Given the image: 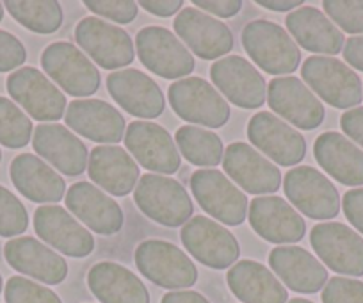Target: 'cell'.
Listing matches in <instances>:
<instances>
[{"label": "cell", "instance_id": "cell-41", "mask_svg": "<svg viewBox=\"0 0 363 303\" xmlns=\"http://www.w3.org/2000/svg\"><path fill=\"white\" fill-rule=\"evenodd\" d=\"M323 303H363V282L333 277L323 291Z\"/></svg>", "mask_w": 363, "mask_h": 303}, {"label": "cell", "instance_id": "cell-51", "mask_svg": "<svg viewBox=\"0 0 363 303\" xmlns=\"http://www.w3.org/2000/svg\"><path fill=\"white\" fill-rule=\"evenodd\" d=\"M2 18H4V6L0 4V22H2Z\"/></svg>", "mask_w": 363, "mask_h": 303}, {"label": "cell", "instance_id": "cell-11", "mask_svg": "<svg viewBox=\"0 0 363 303\" xmlns=\"http://www.w3.org/2000/svg\"><path fill=\"white\" fill-rule=\"evenodd\" d=\"M75 41L82 52L106 70L123 68L135 57L134 43L127 31L96 16H87L77 23Z\"/></svg>", "mask_w": 363, "mask_h": 303}, {"label": "cell", "instance_id": "cell-37", "mask_svg": "<svg viewBox=\"0 0 363 303\" xmlns=\"http://www.w3.org/2000/svg\"><path fill=\"white\" fill-rule=\"evenodd\" d=\"M29 226V214L22 202L4 186H0V236L15 238Z\"/></svg>", "mask_w": 363, "mask_h": 303}, {"label": "cell", "instance_id": "cell-35", "mask_svg": "<svg viewBox=\"0 0 363 303\" xmlns=\"http://www.w3.org/2000/svg\"><path fill=\"white\" fill-rule=\"evenodd\" d=\"M4 8L20 26L33 33L52 34L62 26V9L54 0H8Z\"/></svg>", "mask_w": 363, "mask_h": 303}, {"label": "cell", "instance_id": "cell-16", "mask_svg": "<svg viewBox=\"0 0 363 303\" xmlns=\"http://www.w3.org/2000/svg\"><path fill=\"white\" fill-rule=\"evenodd\" d=\"M267 102L278 118L303 131L320 127L326 116L323 102L298 77H277L269 82Z\"/></svg>", "mask_w": 363, "mask_h": 303}, {"label": "cell", "instance_id": "cell-3", "mask_svg": "<svg viewBox=\"0 0 363 303\" xmlns=\"http://www.w3.org/2000/svg\"><path fill=\"white\" fill-rule=\"evenodd\" d=\"M135 205L150 219L164 226L186 225L193 216V200L178 180L155 173L139 177Z\"/></svg>", "mask_w": 363, "mask_h": 303}, {"label": "cell", "instance_id": "cell-25", "mask_svg": "<svg viewBox=\"0 0 363 303\" xmlns=\"http://www.w3.org/2000/svg\"><path fill=\"white\" fill-rule=\"evenodd\" d=\"M34 152L68 177H79L87 168V148L68 127L59 123L38 125L33 136Z\"/></svg>", "mask_w": 363, "mask_h": 303}, {"label": "cell", "instance_id": "cell-40", "mask_svg": "<svg viewBox=\"0 0 363 303\" xmlns=\"http://www.w3.org/2000/svg\"><path fill=\"white\" fill-rule=\"evenodd\" d=\"M84 6L95 15L125 26L134 22L138 16V4L132 0H86Z\"/></svg>", "mask_w": 363, "mask_h": 303}, {"label": "cell", "instance_id": "cell-38", "mask_svg": "<svg viewBox=\"0 0 363 303\" xmlns=\"http://www.w3.org/2000/svg\"><path fill=\"white\" fill-rule=\"evenodd\" d=\"M6 303H62L52 289L26 277H11L4 289Z\"/></svg>", "mask_w": 363, "mask_h": 303}, {"label": "cell", "instance_id": "cell-44", "mask_svg": "<svg viewBox=\"0 0 363 303\" xmlns=\"http://www.w3.org/2000/svg\"><path fill=\"white\" fill-rule=\"evenodd\" d=\"M340 127L352 143H358L363 148V107L345 111L340 118Z\"/></svg>", "mask_w": 363, "mask_h": 303}, {"label": "cell", "instance_id": "cell-53", "mask_svg": "<svg viewBox=\"0 0 363 303\" xmlns=\"http://www.w3.org/2000/svg\"><path fill=\"white\" fill-rule=\"evenodd\" d=\"M0 161H2V152H0Z\"/></svg>", "mask_w": 363, "mask_h": 303}, {"label": "cell", "instance_id": "cell-24", "mask_svg": "<svg viewBox=\"0 0 363 303\" xmlns=\"http://www.w3.org/2000/svg\"><path fill=\"white\" fill-rule=\"evenodd\" d=\"M66 209L96 234L114 236L123 228L120 205L91 182H75L65 197Z\"/></svg>", "mask_w": 363, "mask_h": 303}, {"label": "cell", "instance_id": "cell-29", "mask_svg": "<svg viewBox=\"0 0 363 303\" xmlns=\"http://www.w3.org/2000/svg\"><path fill=\"white\" fill-rule=\"evenodd\" d=\"M313 155L328 175L344 186H363V150L338 132H324L315 139Z\"/></svg>", "mask_w": 363, "mask_h": 303}, {"label": "cell", "instance_id": "cell-30", "mask_svg": "<svg viewBox=\"0 0 363 303\" xmlns=\"http://www.w3.org/2000/svg\"><path fill=\"white\" fill-rule=\"evenodd\" d=\"M9 175L18 193L36 204H57L66 194L65 179L34 154L13 159Z\"/></svg>", "mask_w": 363, "mask_h": 303}, {"label": "cell", "instance_id": "cell-1", "mask_svg": "<svg viewBox=\"0 0 363 303\" xmlns=\"http://www.w3.org/2000/svg\"><path fill=\"white\" fill-rule=\"evenodd\" d=\"M242 45L253 62L271 75H285L299 68L301 52L281 26L253 20L242 31Z\"/></svg>", "mask_w": 363, "mask_h": 303}, {"label": "cell", "instance_id": "cell-39", "mask_svg": "<svg viewBox=\"0 0 363 303\" xmlns=\"http://www.w3.org/2000/svg\"><path fill=\"white\" fill-rule=\"evenodd\" d=\"M324 13L349 34H363V0H324Z\"/></svg>", "mask_w": 363, "mask_h": 303}, {"label": "cell", "instance_id": "cell-20", "mask_svg": "<svg viewBox=\"0 0 363 303\" xmlns=\"http://www.w3.org/2000/svg\"><path fill=\"white\" fill-rule=\"evenodd\" d=\"M250 225L262 239L277 245L299 243L306 234V223L281 197H258L250 204Z\"/></svg>", "mask_w": 363, "mask_h": 303}, {"label": "cell", "instance_id": "cell-5", "mask_svg": "<svg viewBox=\"0 0 363 303\" xmlns=\"http://www.w3.org/2000/svg\"><path fill=\"white\" fill-rule=\"evenodd\" d=\"M171 109L189 123L208 128L225 127L230 120V106L225 97L208 81L187 77L173 82L167 92Z\"/></svg>", "mask_w": 363, "mask_h": 303}, {"label": "cell", "instance_id": "cell-33", "mask_svg": "<svg viewBox=\"0 0 363 303\" xmlns=\"http://www.w3.org/2000/svg\"><path fill=\"white\" fill-rule=\"evenodd\" d=\"M228 287L244 303H287L289 292L267 266L239 260L226 275Z\"/></svg>", "mask_w": 363, "mask_h": 303}, {"label": "cell", "instance_id": "cell-34", "mask_svg": "<svg viewBox=\"0 0 363 303\" xmlns=\"http://www.w3.org/2000/svg\"><path fill=\"white\" fill-rule=\"evenodd\" d=\"M178 152L194 166L214 168L223 161L225 148L218 134L196 125H184L174 134Z\"/></svg>", "mask_w": 363, "mask_h": 303}, {"label": "cell", "instance_id": "cell-46", "mask_svg": "<svg viewBox=\"0 0 363 303\" xmlns=\"http://www.w3.org/2000/svg\"><path fill=\"white\" fill-rule=\"evenodd\" d=\"M141 8L152 13V15L166 18V16H173L174 13H180L182 8H184V2L182 0H153V2L143 0Z\"/></svg>", "mask_w": 363, "mask_h": 303}, {"label": "cell", "instance_id": "cell-22", "mask_svg": "<svg viewBox=\"0 0 363 303\" xmlns=\"http://www.w3.org/2000/svg\"><path fill=\"white\" fill-rule=\"evenodd\" d=\"M107 89L118 106L132 116L152 120L160 116L166 107L162 89L141 70L125 68L111 73L107 77Z\"/></svg>", "mask_w": 363, "mask_h": 303}, {"label": "cell", "instance_id": "cell-43", "mask_svg": "<svg viewBox=\"0 0 363 303\" xmlns=\"http://www.w3.org/2000/svg\"><path fill=\"white\" fill-rule=\"evenodd\" d=\"M342 209L349 223L363 236V187L347 191L342 200Z\"/></svg>", "mask_w": 363, "mask_h": 303}, {"label": "cell", "instance_id": "cell-50", "mask_svg": "<svg viewBox=\"0 0 363 303\" xmlns=\"http://www.w3.org/2000/svg\"><path fill=\"white\" fill-rule=\"evenodd\" d=\"M289 303H313V302H310V299H305V298H294Z\"/></svg>", "mask_w": 363, "mask_h": 303}, {"label": "cell", "instance_id": "cell-26", "mask_svg": "<svg viewBox=\"0 0 363 303\" xmlns=\"http://www.w3.org/2000/svg\"><path fill=\"white\" fill-rule=\"evenodd\" d=\"M4 257L18 273L48 285H57L68 277V264L59 253L36 238H16L6 243Z\"/></svg>", "mask_w": 363, "mask_h": 303}, {"label": "cell", "instance_id": "cell-28", "mask_svg": "<svg viewBox=\"0 0 363 303\" xmlns=\"http://www.w3.org/2000/svg\"><path fill=\"white\" fill-rule=\"evenodd\" d=\"M89 179L114 197H127L139 182V166L125 148L114 145L95 146L87 162Z\"/></svg>", "mask_w": 363, "mask_h": 303}, {"label": "cell", "instance_id": "cell-13", "mask_svg": "<svg viewBox=\"0 0 363 303\" xmlns=\"http://www.w3.org/2000/svg\"><path fill=\"white\" fill-rule=\"evenodd\" d=\"M8 93L34 120L57 121L65 116L66 97L38 68L23 66L8 77Z\"/></svg>", "mask_w": 363, "mask_h": 303}, {"label": "cell", "instance_id": "cell-6", "mask_svg": "<svg viewBox=\"0 0 363 303\" xmlns=\"http://www.w3.org/2000/svg\"><path fill=\"white\" fill-rule=\"evenodd\" d=\"M41 66L68 95L89 97L100 88V72L82 50L68 41H55L41 54Z\"/></svg>", "mask_w": 363, "mask_h": 303}, {"label": "cell", "instance_id": "cell-27", "mask_svg": "<svg viewBox=\"0 0 363 303\" xmlns=\"http://www.w3.org/2000/svg\"><path fill=\"white\" fill-rule=\"evenodd\" d=\"M269 266L289 289L313 294L328 284V270L317 257L299 246H277L269 253Z\"/></svg>", "mask_w": 363, "mask_h": 303}, {"label": "cell", "instance_id": "cell-4", "mask_svg": "<svg viewBox=\"0 0 363 303\" xmlns=\"http://www.w3.org/2000/svg\"><path fill=\"white\" fill-rule=\"evenodd\" d=\"M139 273L159 287L186 289L196 284L198 270L186 252L162 239H146L135 248Z\"/></svg>", "mask_w": 363, "mask_h": 303}, {"label": "cell", "instance_id": "cell-49", "mask_svg": "<svg viewBox=\"0 0 363 303\" xmlns=\"http://www.w3.org/2000/svg\"><path fill=\"white\" fill-rule=\"evenodd\" d=\"M258 6L262 8H267L271 11H289V9H294L299 8L303 4L301 0H291V2H272V0H258L257 2Z\"/></svg>", "mask_w": 363, "mask_h": 303}, {"label": "cell", "instance_id": "cell-32", "mask_svg": "<svg viewBox=\"0 0 363 303\" xmlns=\"http://www.w3.org/2000/svg\"><path fill=\"white\" fill-rule=\"evenodd\" d=\"M87 285L102 303H150L148 289L138 275L109 260L91 268Z\"/></svg>", "mask_w": 363, "mask_h": 303}, {"label": "cell", "instance_id": "cell-47", "mask_svg": "<svg viewBox=\"0 0 363 303\" xmlns=\"http://www.w3.org/2000/svg\"><path fill=\"white\" fill-rule=\"evenodd\" d=\"M342 54L349 66L363 72V36L349 38L342 48Z\"/></svg>", "mask_w": 363, "mask_h": 303}, {"label": "cell", "instance_id": "cell-7", "mask_svg": "<svg viewBox=\"0 0 363 303\" xmlns=\"http://www.w3.org/2000/svg\"><path fill=\"white\" fill-rule=\"evenodd\" d=\"M180 239L187 252L212 270H225L235 264L240 255V245L225 225L207 218L194 216L182 226Z\"/></svg>", "mask_w": 363, "mask_h": 303}, {"label": "cell", "instance_id": "cell-8", "mask_svg": "<svg viewBox=\"0 0 363 303\" xmlns=\"http://www.w3.org/2000/svg\"><path fill=\"white\" fill-rule=\"evenodd\" d=\"M139 61L162 79H182L193 73L194 57L189 48L164 27H145L135 36Z\"/></svg>", "mask_w": 363, "mask_h": 303}, {"label": "cell", "instance_id": "cell-36", "mask_svg": "<svg viewBox=\"0 0 363 303\" xmlns=\"http://www.w3.org/2000/svg\"><path fill=\"white\" fill-rule=\"evenodd\" d=\"M33 138L30 118L6 97H0V145L23 148Z\"/></svg>", "mask_w": 363, "mask_h": 303}, {"label": "cell", "instance_id": "cell-21", "mask_svg": "<svg viewBox=\"0 0 363 303\" xmlns=\"http://www.w3.org/2000/svg\"><path fill=\"white\" fill-rule=\"evenodd\" d=\"M178 40L201 59H218L232 52L233 36L228 26L194 8L182 9L173 22Z\"/></svg>", "mask_w": 363, "mask_h": 303}, {"label": "cell", "instance_id": "cell-15", "mask_svg": "<svg viewBox=\"0 0 363 303\" xmlns=\"http://www.w3.org/2000/svg\"><path fill=\"white\" fill-rule=\"evenodd\" d=\"M125 146L139 166L153 173L173 175L180 170V152L169 132L153 121H132L125 132Z\"/></svg>", "mask_w": 363, "mask_h": 303}, {"label": "cell", "instance_id": "cell-42", "mask_svg": "<svg viewBox=\"0 0 363 303\" xmlns=\"http://www.w3.org/2000/svg\"><path fill=\"white\" fill-rule=\"evenodd\" d=\"M27 50L18 38L0 31V72H11L26 62Z\"/></svg>", "mask_w": 363, "mask_h": 303}, {"label": "cell", "instance_id": "cell-2", "mask_svg": "<svg viewBox=\"0 0 363 303\" xmlns=\"http://www.w3.org/2000/svg\"><path fill=\"white\" fill-rule=\"evenodd\" d=\"M303 81L335 109H351L362 104V79L345 62L328 55H312L301 66Z\"/></svg>", "mask_w": 363, "mask_h": 303}, {"label": "cell", "instance_id": "cell-23", "mask_svg": "<svg viewBox=\"0 0 363 303\" xmlns=\"http://www.w3.org/2000/svg\"><path fill=\"white\" fill-rule=\"evenodd\" d=\"M68 128L82 138L116 145L125 138V118L116 107L99 99H80L68 104L65 114Z\"/></svg>", "mask_w": 363, "mask_h": 303}, {"label": "cell", "instance_id": "cell-31", "mask_svg": "<svg viewBox=\"0 0 363 303\" xmlns=\"http://www.w3.org/2000/svg\"><path fill=\"white\" fill-rule=\"evenodd\" d=\"M292 40L305 50L315 54L335 55L344 48V34L320 9L306 6L296 9L285 20Z\"/></svg>", "mask_w": 363, "mask_h": 303}, {"label": "cell", "instance_id": "cell-14", "mask_svg": "<svg viewBox=\"0 0 363 303\" xmlns=\"http://www.w3.org/2000/svg\"><path fill=\"white\" fill-rule=\"evenodd\" d=\"M247 138L262 155H267L278 166H296L306 155L305 138L292 125L267 111L251 118Z\"/></svg>", "mask_w": 363, "mask_h": 303}, {"label": "cell", "instance_id": "cell-17", "mask_svg": "<svg viewBox=\"0 0 363 303\" xmlns=\"http://www.w3.org/2000/svg\"><path fill=\"white\" fill-rule=\"evenodd\" d=\"M211 79L219 92L240 109H258L267 99V84L262 73L240 55H228L216 61Z\"/></svg>", "mask_w": 363, "mask_h": 303}, {"label": "cell", "instance_id": "cell-12", "mask_svg": "<svg viewBox=\"0 0 363 303\" xmlns=\"http://www.w3.org/2000/svg\"><path fill=\"white\" fill-rule=\"evenodd\" d=\"M310 245L324 266L338 275L363 277V238L344 223H319L310 232Z\"/></svg>", "mask_w": 363, "mask_h": 303}, {"label": "cell", "instance_id": "cell-52", "mask_svg": "<svg viewBox=\"0 0 363 303\" xmlns=\"http://www.w3.org/2000/svg\"><path fill=\"white\" fill-rule=\"evenodd\" d=\"M0 292H2V277H0Z\"/></svg>", "mask_w": 363, "mask_h": 303}, {"label": "cell", "instance_id": "cell-19", "mask_svg": "<svg viewBox=\"0 0 363 303\" xmlns=\"http://www.w3.org/2000/svg\"><path fill=\"white\" fill-rule=\"evenodd\" d=\"M225 173L250 194L277 193L281 186V172L247 143L228 145L223 155Z\"/></svg>", "mask_w": 363, "mask_h": 303}, {"label": "cell", "instance_id": "cell-45", "mask_svg": "<svg viewBox=\"0 0 363 303\" xmlns=\"http://www.w3.org/2000/svg\"><path fill=\"white\" fill-rule=\"evenodd\" d=\"M194 6L221 18H232L242 9L240 0H194Z\"/></svg>", "mask_w": 363, "mask_h": 303}, {"label": "cell", "instance_id": "cell-10", "mask_svg": "<svg viewBox=\"0 0 363 303\" xmlns=\"http://www.w3.org/2000/svg\"><path fill=\"white\" fill-rule=\"evenodd\" d=\"M289 202L312 219H333L340 212L337 187L324 173L312 166H296L289 170L284 180Z\"/></svg>", "mask_w": 363, "mask_h": 303}, {"label": "cell", "instance_id": "cell-18", "mask_svg": "<svg viewBox=\"0 0 363 303\" xmlns=\"http://www.w3.org/2000/svg\"><path fill=\"white\" fill-rule=\"evenodd\" d=\"M34 231L47 245L68 257L82 259L95 250V238L69 211L59 205H43L34 212Z\"/></svg>", "mask_w": 363, "mask_h": 303}, {"label": "cell", "instance_id": "cell-48", "mask_svg": "<svg viewBox=\"0 0 363 303\" xmlns=\"http://www.w3.org/2000/svg\"><path fill=\"white\" fill-rule=\"evenodd\" d=\"M160 303H211L203 294L196 291H174L162 296Z\"/></svg>", "mask_w": 363, "mask_h": 303}, {"label": "cell", "instance_id": "cell-9", "mask_svg": "<svg viewBox=\"0 0 363 303\" xmlns=\"http://www.w3.org/2000/svg\"><path fill=\"white\" fill-rule=\"evenodd\" d=\"M191 189L200 207L219 223L237 226L246 219L250 205L246 194L219 170L203 168L194 172Z\"/></svg>", "mask_w": 363, "mask_h": 303}]
</instances>
